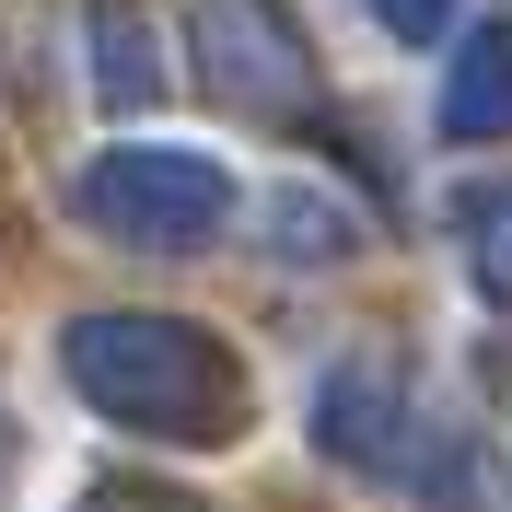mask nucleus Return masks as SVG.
Listing matches in <instances>:
<instances>
[{"label":"nucleus","instance_id":"3","mask_svg":"<svg viewBox=\"0 0 512 512\" xmlns=\"http://www.w3.org/2000/svg\"><path fill=\"white\" fill-rule=\"evenodd\" d=\"M454 128H512V35H489L478 70L454 82Z\"/></svg>","mask_w":512,"mask_h":512},{"label":"nucleus","instance_id":"2","mask_svg":"<svg viewBox=\"0 0 512 512\" xmlns=\"http://www.w3.org/2000/svg\"><path fill=\"white\" fill-rule=\"evenodd\" d=\"M94 210L128 233H210L222 222V175L210 163H175V152H128L94 175Z\"/></svg>","mask_w":512,"mask_h":512},{"label":"nucleus","instance_id":"4","mask_svg":"<svg viewBox=\"0 0 512 512\" xmlns=\"http://www.w3.org/2000/svg\"><path fill=\"white\" fill-rule=\"evenodd\" d=\"M384 24H396V35H431V24H443V0H384Z\"/></svg>","mask_w":512,"mask_h":512},{"label":"nucleus","instance_id":"1","mask_svg":"<svg viewBox=\"0 0 512 512\" xmlns=\"http://www.w3.org/2000/svg\"><path fill=\"white\" fill-rule=\"evenodd\" d=\"M70 373L94 384L117 419H198L222 396V373H210V350H198L187 326H82L70 338Z\"/></svg>","mask_w":512,"mask_h":512}]
</instances>
